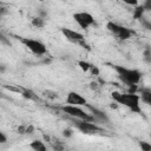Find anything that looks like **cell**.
Wrapping results in <instances>:
<instances>
[{
  "mask_svg": "<svg viewBox=\"0 0 151 151\" xmlns=\"http://www.w3.org/2000/svg\"><path fill=\"white\" fill-rule=\"evenodd\" d=\"M73 20L78 24V26L83 29L88 28L94 24V18L92 14L87 12H77L73 14Z\"/></svg>",
  "mask_w": 151,
  "mask_h": 151,
  "instance_id": "obj_7",
  "label": "cell"
},
{
  "mask_svg": "<svg viewBox=\"0 0 151 151\" xmlns=\"http://www.w3.org/2000/svg\"><path fill=\"white\" fill-rule=\"evenodd\" d=\"M72 134V132H71V130H65L64 131V136H66V137H68V136H71Z\"/></svg>",
  "mask_w": 151,
  "mask_h": 151,
  "instance_id": "obj_21",
  "label": "cell"
},
{
  "mask_svg": "<svg viewBox=\"0 0 151 151\" xmlns=\"http://www.w3.org/2000/svg\"><path fill=\"white\" fill-rule=\"evenodd\" d=\"M61 111L76 119H83V120H94V117L93 114H90L87 112H85L80 106H77V105H70V104H66L64 106H61Z\"/></svg>",
  "mask_w": 151,
  "mask_h": 151,
  "instance_id": "obj_3",
  "label": "cell"
},
{
  "mask_svg": "<svg viewBox=\"0 0 151 151\" xmlns=\"http://www.w3.org/2000/svg\"><path fill=\"white\" fill-rule=\"evenodd\" d=\"M139 147L143 151H151V144L147 142H139Z\"/></svg>",
  "mask_w": 151,
  "mask_h": 151,
  "instance_id": "obj_15",
  "label": "cell"
},
{
  "mask_svg": "<svg viewBox=\"0 0 151 151\" xmlns=\"http://www.w3.org/2000/svg\"><path fill=\"white\" fill-rule=\"evenodd\" d=\"M143 7L145 11H151V0H145L143 4Z\"/></svg>",
  "mask_w": 151,
  "mask_h": 151,
  "instance_id": "obj_19",
  "label": "cell"
},
{
  "mask_svg": "<svg viewBox=\"0 0 151 151\" xmlns=\"http://www.w3.org/2000/svg\"><path fill=\"white\" fill-rule=\"evenodd\" d=\"M20 41L33 53L37 55H42L47 52V48L45 46V44H42L41 41L37 40V39H31V38H20Z\"/></svg>",
  "mask_w": 151,
  "mask_h": 151,
  "instance_id": "obj_5",
  "label": "cell"
},
{
  "mask_svg": "<svg viewBox=\"0 0 151 151\" xmlns=\"http://www.w3.org/2000/svg\"><path fill=\"white\" fill-rule=\"evenodd\" d=\"M61 33L66 38V40H68L70 42L78 44L80 46H86L85 38H84V35L81 33H79V32H77L74 29H71V28H66V27L61 28Z\"/></svg>",
  "mask_w": 151,
  "mask_h": 151,
  "instance_id": "obj_8",
  "label": "cell"
},
{
  "mask_svg": "<svg viewBox=\"0 0 151 151\" xmlns=\"http://www.w3.org/2000/svg\"><path fill=\"white\" fill-rule=\"evenodd\" d=\"M29 147L34 151H46L47 146L44 144V142L41 140H33L29 143Z\"/></svg>",
  "mask_w": 151,
  "mask_h": 151,
  "instance_id": "obj_12",
  "label": "cell"
},
{
  "mask_svg": "<svg viewBox=\"0 0 151 151\" xmlns=\"http://www.w3.org/2000/svg\"><path fill=\"white\" fill-rule=\"evenodd\" d=\"M6 142H7V137L5 136L4 132H0V143L2 144V143H6Z\"/></svg>",
  "mask_w": 151,
  "mask_h": 151,
  "instance_id": "obj_20",
  "label": "cell"
},
{
  "mask_svg": "<svg viewBox=\"0 0 151 151\" xmlns=\"http://www.w3.org/2000/svg\"><path fill=\"white\" fill-rule=\"evenodd\" d=\"M139 97H140V100L144 104L151 105V90H149V88H142L140 90V93H139Z\"/></svg>",
  "mask_w": 151,
  "mask_h": 151,
  "instance_id": "obj_10",
  "label": "cell"
},
{
  "mask_svg": "<svg viewBox=\"0 0 151 151\" xmlns=\"http://www.w3.org/2000/svg\"><path fill=\"white\" fill-rule=\"evenodd\" d=\"M78 64H79L80 68H81L83 71H85V72L91 71L92 74H94V73L97 74V73H98V68H97L96 66H93L92 64H90V63H86V61H79Z\"/></svg>",
  "mask_w": 151,
  "mask_h": 151,
  "instance_id": "obj_11",
  "label": "cell"
},
{
  "mask_svg": "<svg viewBox=\"0 0 151 151\" xmlns=\"http://www.w3.org/2000/svg\"><path fill=\"white\" fill-rule=\"evenodd\" d=\"M144 57H145V60H146V61H151V50H150V48H146V50H145Z\"/></svg>",
  "mask_w": 151,
  "mask_h": 151,
  "instance_id": "obj_17",
  "label": "cell"
},
{
  "mask_svg": "<svg viewBox=\"0 0 151 151\" xmlns=\"http://www.w3.org/2000/svg\"><path fill=\"white\" fill-rule=\"evenodd\" d=\"M76 129H78L81 133L85 134H96L101 132V129L94 124L92 120H83V119H77L74 123Z\"/></svg>",
  "mask_w": 151,
  "mask_h": 151,
  "instance_id": "obj_6",
  "label": "cell"
},
{
  "mask_svg": "<svg viewBox=\"0 0 151 151\" xmlns=\"http://www.w3.org/2000/svg\"><path fill=\"white\" fill-rule=\"evenodd\" d=\"M140 20V22H142V25L146 28V29H150L151 31V21H149V20H146V19H144L143 17L139 19Z\"/></svg>",
  "mask_w": 151,
  "mask_h": 151,
  "instance_id": "obj_16",
  "label": "cell"
},
{
  "mask_svg": "<svg viewBox=\"0 0 151 151\" xmlns=\"http://www.w3.org/2000/svg\"><path fill=\"white\" fill-rule=\"evenodd\" d=\"M111 97L113 99V101H116L119 105H123L125 107H127L130 111L136 112V113H140V97L139 94L132 92V93H123V92H118L114 91L111 93Z\"/></svg>",
  "mask_w": 151,
  "mask_h": 151,
  "instance_id": "obj_1",
  "label": "cell"
},
{
  "mask_svg": "<svg viewBox=\"0 0 151 151\" xmlns=\"http://www.w3.org/2000/svg\"><path fill=\"white\" fill-rule=\"evenodd\" d=\"M32 25L34 27H38V28H41L45 26V20L41 18V17H35L32 19Z\"/></svg>",
  "mask_w": 151,
  "mask_h": 151,
  "instance_id": "obj_13",
  "label": "cell"
},
{
  "mask_svg": "<svg viewBox=\"0 0 151 151\" xmlns=\"http://www.w3.org/2000/svg\"><path fill=\"white\" fill-rule=\"evenodd\" d=\"M87 106H88V105H87ZM88 107H90V110L92 111L94 119H96V117H98V118H100V119H106V116H105L101 111H99V110H97L96 107H92V106H88Z\"/></svg>",
  "mask_w": 151,
  "mask_h": 151,
  "instance_id": "obj_14",
  "label": "cell"
},
{
  "mask_svg": "<svg viewBox=\"0 0 151 151\" xmlns=\"http://www.w3.org/2000/svg\"><path fill=\"white\" fill-rule=\"evenodd\" d=\"M106 28L113 34L116 35L118 39L120 40H127L131 38V35L133 34V31H131L130 28L125 27V26H122L117 22H113V21H107L106 24Z\"/></svg>",
  "mask_w": 151,
  "mask_h": 151,
  "instance_id": "obj_4",
  "label": "cell"
},
{
  "mask_svg": "<svg viewBox=\"0 0 151 151\" xmlns=\"http://www.w3.org/2000/svg\"><path fill=\"white\" fill-rule=\"evenodd\" d=\"M66 104L77 105V106H86V105H87V100H86L85 97H83L80 93L74 92V91H71V92L67 93Z\"/></svg>",
  "mask_w": 151,
  "mask_h": 151,
  "instance_id": "obj_9",
  "label": "cell"
},
{
  "mask_svg": "<svg viewBox=\"0 0 151 151\" xmlns=\"http://www.w3.org/2000/svg\"><path fill=\"white\" fill-rule=\"evenodd\" d=\"M122 1L129 6H137L138 5V0H122Z\"/></svg>",
  "mask_w": 151,
  "mask_h": 151,
  "instance_id": "obj_18",
  "label": "cell"
},
{
  "mask_svg": "<svg viewBox=\"0 0 151 151\" xmlns=\"http://www.w3.org/2000/svg\"><path fill=\"white\" fill-rule=\"evenodd\" d=\"M112 67L116 71L119 79L129 86L137 85L142 79L140 71H138L136 68H127V67H124V66H120V65H113Z\"/></svg>",
  "mask_w": 151,
  "mask_h": 151,
  "instance_id": "obj_2",
  "label": "cell"
}]
</instances>
